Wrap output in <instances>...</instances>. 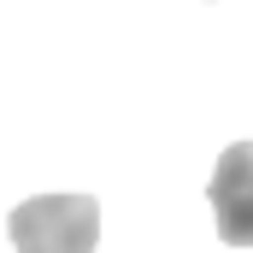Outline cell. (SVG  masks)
I'll return each instance as SVG.
<instances>
[{"label": "cell", "instance_id": "6da1fadb", "mask_svg": "<svg viewBox=\"0 0 253 253\" xmlns=\"http://www.w3.org/2000/svg\"><path fill=\"white\" fill-rule=\"evenodd\" d=\"M18 253H94L100 242V200L94 194H36L6 218Z\"/></svg>", "mask_w": 253, "mask_h": 253}, {"label": "cell", "instance_id": "7a4b0ae2", "mask_svg": "<svg viewBox=\"0 0 253 253\" xmlns=\"http://www.w3.org/2000/svg\"><path fill=\"white\" fill-rule=\"evenodd\" d=\"M206 200H212V218H218V236L230 248H253V141H230L212 183H206Z\"/></svg>", "mask_w": 253, "mask_h": 253}]
</instances>
